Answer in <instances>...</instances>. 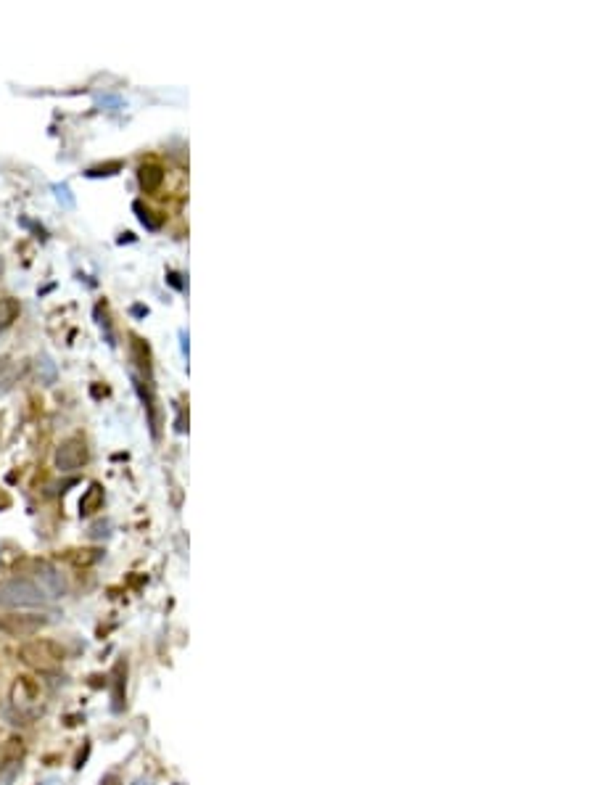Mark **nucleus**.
Returning <instances> with one entry per match:
<instances>
[{
    "label": "nucleus",
    "instance_id": "obj_10",
    "mask_svg": "<svg viewBox=\"0 0 594 785\" xmlns=\"http://www.w3.org/2000/svg\"><path fill=\"white\" fill-rule=\"evenodd\" d=\"M0 270H3V265H0Z\"/></svg>",
    "mask_w": 594,
    "mask_h": 785
},
{
    "label": "nucleus",
    "instance_id": "obj_7",
    "mask_svg": "<svg viewBox=\"0 0 594 785\" xmlns=\"http://www.w3.org/2000/svg\"><path fill=\"white\" fill-rule=\"evenodd\" d=\"M19 315V302L16 299H0V331L8 328Z\"/></svg>",
    "mask_w": 594,
    "mask_h": 785
},
{
    "label": "nucleus",
    "instance_id": "obj_8",
    "mask_svg": "<svg viewBox=\"0 0 594 785\" xmlns=\"http://www.w3.org/2000/svg\"><path fill=\"white\" fill-rule=\"evenodd\" d=\"M101 497H104V492H101V487L98 484H93L88 492V497L82 500V513H93L98 505H101Z\"/></svg>",
    "mask_w": 594,
    "mask_h": 785
},
{
    "label": "nucleus",
    "instance_id": "obj_9",
    "mask_svg": "<svg viewBox=\"0 0 594 785\" xmlns=\"http://www.w3.org/2000/svg\"><path fill=\"white\" fill-rule=\"evenodd\" d=\"M0 371H6V357H0Z\"/></svg>",
    "mask_w": 594,
    "mask_h": 785
},
{
    "label": "nucleus",
    "instance_id": "obj_1",
    "mask_svg": "<svg viewBox=\"0 0 594 785\" xmlns=\"http://www.w3.org/2000/svg\"><path fill=\"white\" fill-rule=\"evenodd\" d=\"M19 658L35 669H56L64 661V648H59L53 640H32L19 648Z\"/></svg>",
    "mask_w": 594,
    "mask_h": 785
},
{
    "label": "nucleus",
    "instance_id": "obj_6",
    "mask_svg": "<svg viewBox=\"0 0 594 785\" xmlns=\"http://www.w3.org/2000/svg\"><path fill=\"white\" fill-rule=\"evenodd\" d=\"M162 180H164V172L159 167H143V169H140V185H143L146 191H156V188L162 185Z\"/></svg>",
    "mask_w": 594,
    "mask_h": 785
},
{
    "label": "nucleus",
    "instance_id": "obj_5",
    "mask_svg": "<svg viewBox=\"0 0 594 785\" xmlns=\"http://www.w3.org/2000/svg\"><path fill=\"white\" fill-rule=\"evenodd\" d=\"M37 587L43 590L48 598H61L64 595V579L53 566H40L37 569Z\"/></svg>",
    "mask_w": 594,
    "mask_h": 785
},
{
    "label": "nucleus",
    "instance_id": "obj_2",
    "mask_svg": "<svg viewBox=\"0 0 594 785\" xmlns=\"http://www.w3.org/2000/svg\"><path fill=\"white\" fill-rule=\"evenodd\" d=\"M48 595L30 579H8L0 584V603L3 606H40Z\"/></svg>",
    "mask_w": 594,
    "mask_h": 785
},
{
    "label": "nucleus",
    "instance_id": "obj_3",
    "mask_svg": "<svg viewBox=\"0 0 594 785\" xmlns=\"http://www.w3.org/2000/svg\"><path fill=\"white\" fill-rule=\"evenodd\" d=\"M48 619L37 613H6L0 616V632L8 637H32L43 629Z\"/></svg>",
    "mask_w": 594,
    "mask_h": 785
},
{
    "label": "nucleus",
    "instance_id": "obj_4",
    "mask_svg": "<svg viewBox=\"0 0 594 785\" xmlns=\"http://www.w3.org/2000/svg\"><path fill=\"white\" fill-rule=\"evenodd\" d=\"M85 458H88L85 445H82L79 439H69V442H64V445L59 447L56 463H59L61 471H75V468H79V465L85 463Z\"/></svg>",
    "mask_w": 594,
    "mask_h": 785
}]
</instances>
